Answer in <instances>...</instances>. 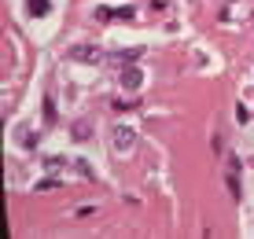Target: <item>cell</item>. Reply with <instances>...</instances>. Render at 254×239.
I'll return each mask as SVG.
<instances>
[{
    "mask_svg": "<svg viewBox=\"0 0 254 239\" xmlns=\"http://www.w3.org/2000/svg\"><path fill=\"white\" fill-rule=\"evenodd\" d=\"M26 11H30L33 19H45V15L52 11V4L48 0H26Z\"/></svg>",
    "mask_w": 254,
    "mask_h": 239,
    "instance_id": "obj_4",
    "label": "cell"
},
{
    "mask_svg": "<svg viewBox=\"0 0 254 239\" xmlns=\"http://www.w3.org/2000/svg\"><path fill=\"white\" fill-rule=\"evenodd\" d=\"M59 184H63V180H59V177H48V180H37V191H48V188H59Z\"/></svg>",
    "mask_w": 254,
    "mask_h": 239,
    "instance_id": "obj_8",
    "label": "cell"
},
{
    "mask_svg": "<svg viewBox=\"0 0 254 239\" xmlns=\"http://www.w3.org/2000/svg\"><path fill=\"white\" fill-rule=\"evenodd\" d=\"M100 19H133V7H115V11H111V7H100Z\"/></svg>",
    "mask_w": 254,
    "mask_h": 239,
    "instance_id": "obj_5",
    "label": "cell"
},
{
    "mask_svg": "<svg viewBox=\"0 0 254 239\" xmlns=\"http://www.w3.org/2000/svg\"><path fill=\"white\" fill-rule=\"evenodd\" d=\"M133 147H136V129L133 125H122V121H118V125H111V151L122 158V155L133 151Z\"/></svg>",
    "mask_w": 254,
    "mask_h": 239,
    "instance_id": "obj_1",
    "label": "cell"
},
{
    "mask_svg": "<svg viewBox=\"0 0 254 239\" xmlns=\"http://www.w3.org/2000/svg\"><path fill=\"white\" fill-rule=\"evenodd\" d=\"M118 59H122V66H126V63H136V59H140V48H129V52H118Z\"/></svg>",
    "mask_w": 254,
    "mask_h": 239,
    "instance_id": "obj_6",
    "label": "cell"
},
{
    "mask_svg": "<svg viewBox=\"0 0 254 239\" xmlns=\"http://www.w3.org/2000/svg\"><path fill=\"white\" fill-rule=\"evenodd\" d=\"M66 59H74V63H85V66H92V63H100V59H103V52H100V48H92V44H74V48L66 52Z\"/></svg>",
    "mask_w": 254,
    "mask_h": 239,
    "instance_id": "obj_2",
    "label": "cell"
},
{
    "mask_svg": "<svg viewBox=\"0 0 254 239\" xmlns=\"http://www.w3.org/2000/svg\"><path fill=\"white\" fill-rule=\"evenodd\" d=\"M236 121H240V125H247V121H251V111L243 107V103H236Z\"/></svg>",
    "mask_w": 254,
    "mask_h": 239,
    "instance_id": "obj_7",
    "label": "cell"
},
{
    "mask_svg": "<svg viewBox=\"0 0 254 239\" xmlns=\"http://www.w3.org/2000/svg\"><path fill=\"white\" fill-rule=\"evenodd\" d=\"M144 85V74L133 66V63H126L122 66V88H129V92H136V88Z\"/></svg>",
    "mask_w": 254,
    "mask_h": 239,
    "instance_id": "obj_3",
    "label": "cell"
}]
</instances>
